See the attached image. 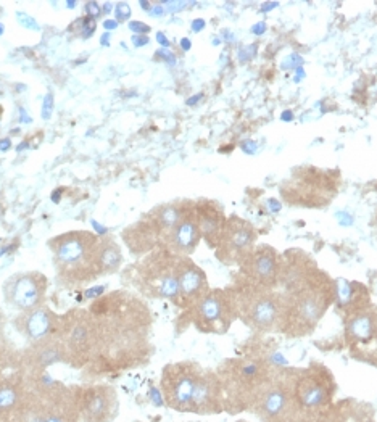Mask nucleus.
Returning a JSON list of instances; mask_svg holds the SVG:
<instances>
[{
    "instance_id": "obj_1",
    "label": "nucleus",
    "mask_w": 377,
    "mask_h": 422,
    "mask_svg": "<svg viewBox=\"0 0 377 422\" xmlns=\"http://www.w3.org/2000/svg\"><path fill=\"white\" fill-rule=\"evenodd\" d=\"M97 332L95 356L82 377L97 382L149 361L151 316L140 298L126 291L102 295L87 308Z\"/></svg>"
},
{
    "instance_id": "obj_18",
    "label": "nucleus",
    "mask_w": 377,
    "mask_h": 422,
    "mask_svg": "<svg viewBox=\"0 0 377 422\" xmlns=\"http://www.w3.org/2000/svg\"><path fill=\"white\" fill-rule=\"evenodd\" d=\"M210 292L208 277L190 257H179L178 263V300L174 305L187 311Z\"/></svg>"
},
{
    "instance_id": "obj_34",
    "label": "nucleus",
    "mask_w": 377,
    "mask_h": 422,
    "mask_svg": "<svg viewBox=\"0 0 377 422\" xmlns=\"http://www.w3.org/2000/svg\"><path fill=\"white\" fill-rule=\"evenodd\" d=\"M10 345L7 337H5V316H3V311L0 310V348L7 347Z\"/></svg>"
},
{
    "instance_id": "obj_40",
    "label": "nucleus",
    "mask_w": 377,
    "mask_h": 422,
    "mask_svg": "<svg viewBox=\"0 0 377 422\" xmlns=\"http://www.w3.org/2000/svg\"><path fill=\"white\" fill-rule=\"evenodd\" d=\"M66 5H68V7H70V8H73V7H76V2H68Z\"/></svg>"
},
{
    "instance_id": "obj_39",
    "label": "nucleus",
    "mask_w": 377,
    "mask_h": 422,
    "mask_svg": "<svg viewBox=\"0 0 377 422\" xmlns=\"http://www.w3.org/2000/svg\"><path fill=\"white\" fill-rule=\"evenodd\" d=\"M109 37H110V36H109V34H105V36H104V39H102V41H100V42H102V44H105V46H107V42H109Z\"/></svg>"
},
{
    "instance_id": "obj_27",
    "label": "nucleus",
    "mask_w": 377,
    "mask_h": 422,
    "mask_svg": "<svg viewBox=\"0 0 377 422\" xmlns=\"http://www.w3.org/2000/svg\"><path fill=\"white\" fill-rule=\"evenodd\" d=\"M99 264L104 276L118 273L123 264V252L120 244L110 235L99 239Z\"/></svg>"
},
{
    "instance_id": "obj_28",
    "label": "nucleus",
    "mask_w": 377,
    "mask_h": 422,
    "mask_svg": "<svg viewBox=\"0 0 377 422\" xmlns=\"http://www.w3.org/2000/svg\"><path fill=\"white\" fill-rule=\"evenodd\" d=\"M95 29H97L95 19H92L89 17H81V18L75 19V21L70 24L68 31L81 39H91L92 36H94Z\"/></svg>"
},
{
    "instance_id": "obj_9",
    "label": "nucleus",
    "mask_w": 377,
    "mask_h": 422,
    "mask_svg": "<svg viewBox=\"0 0 377 422\" xmlns=\"http://www.w3.org/2000/svg\"><path fill=\"white\" fill-rule=\"evenodd\" d=\"M184 313L197 331L214 336L226 333L237 319L236 306L228 288H210L207 295Z\"/></svg>"
},
{
    "instance_id": "obj_4",
    "label": "nucleus",
    "mask_w": 377,
    "mask_h": 422,
    "mask_svg": "<svg viewBox=\"0 0 377 422\" xmlns=\"http://www.w3.org/2000/svg\"><path fill=\"white\" fill-rule=\"evenodd\" d=\"M178 255L165 247H156L140 257L123 273V279L140 295L156 300H178Z\"/></svg>"
},
{
    "instance_id": "obj_16",
    "label": "nucleus",
    "mask_w": 377,
    "mask_h": 422,
    "mask_svg": "<svg viewBox=\"0 0 377 422\" xmlns=\"http://www.w3.org/2000/svg\"><path fill=\"white\" fill-rule=\"evenodd\" d=\"M62 324L63 315H57L47 305L19 313L13 321L15 329L28 342V345L60 337Z\"/></svg>"
},
{
    "instance_id": "obj_13",
    "label": "nucleus",
    "mask_w": 377,
    "mask_h": 422,
    "mask_svg": "<svg viewBox=\"0 0 377 422\" xmlns=\"http://www.w3.org/2000/svg\"><path fill=\"white\" fill-rule=\"evenodd\" d=\"M48 279L39 271L17 273L3 282V298L19 313L46 305Z\"/></svg>"
},
{
    "instance_id": "obj_25",
    "label": "nucleus",
    "mask_w": 377,
    "mask_h": 422,
    "mask_svg": "<svg viewBox=\"0 0 377 422\" xmlns=\"http://www.w3.org/2000/svg\"><path fill=\"white\" fill-rule=\"evenodd\" d=\"M195 216H197L200 235L208 244V247L214 250L218 247L224 223L228 219L223 208L212 200H199L195 202Z\"/></svg>"
},
{
    "instance_id": "obj_24",
    "label": "nucleus",
    "mask_w": 377,
    "mask_h": 422,
    "mask_svg": "<svg viewBox=\"0 0 377 422\" xmlns=\"http://www.w3.org/2000/svg\"><path fill=\"white\" fill-rule=\"evenodd\" d=\"M28 389L26 372L10 371L0 374V422H12Z\"/></svg>"
},
{
    "instance_id": "obj_2",
    "label": "nucleus",
    "mask_w": 377,
    "mask_h": 422,
    "mask_svg": "<svg viewBox=\"0 0 377 422\" xmlns=\"http://www.w3.org/2000/svg\"><path fill=\"white\" fill-rule=\"evenodd\" d=\"M277 286L284 287L279 332L291 337L311 333L335 302V282L298 250L281 257Z\"/></svg>"
},
{
    "instance_id": "obj_12",
    "label": "nucleus",
    "mask_w": 377,
    "mask_h": 422,
    "mask_svg": "<svg viewBox=\"0 0 377 422\" xmlns=\"http://www.w3.org/2000/svg\"><path fill=\"white\" fill-rule=\"evenodd\" d=\"M81 422H113L120 413V398L115 387L104 382L73 385Z\"/></svg>"
},
{
    "instance_id": "obj_8",
    "label": "nucleus",
    "mask_w": 377,
    "mask_h": 422,
    "mask_svg": "<svg viewBox=\"0 0 377 422\" xmlns=\"http://www.w3.org/2000/svg\"><path fill=\"white\" fill-rule=\"evenodd\" d=\"M60 340L65 347L68 366L84 371L97 350V332L89 310L76 308L63 315Z\"/></svg>"
},
{
    "instance_id": "obj_36",
    "label": "nucleus",
    "mask_w": 377,
    "mask_h": 422,
    "mask_svg": "<svg viewBox=\"0 0 377 422\" xmlns=\"http://www.w3.org/2000/svg\"><path fill=\"white\" fill-rule=\"evenodd\" d=\"M10 149H12V140L0 139V152H8Z\"/></svg>"
},
{
    "instance_id": "obj_41",
    "label": "nucleus",
    "mask_w": 377,
    "mask_h": 422,
    "mask_svg": "<svg viewBox=\"0 0 377 422\" xmlns=\"http://www.w3.org/2000/svg\"><path fill=\"white\" fill-rule=\"evenodd\" d=\"M2 34H3V24L0 23V36H2Z\"/></svg>"
},
{
    "instance_id": "obj_15",
    "label": "nucleus",
    "mask_w": 377,
    "mask_h": 422,
    "mask_svg": "<svg viewBox=\"0 0 377 422\" xmlns=\"http://www.w3.org/2000/svg\"><path fill=\"white\" fill-rule=\"evenodd\" d=\"M37 379L42 395L44 422H81L73 385L48 380L46 374L37 376Z\"/></svg>"
},
{
    "instance_id": "obj_38",
    "label": "nucleus",
    "mask_w": 377,
    "mask_h": 422,
    "mask_svg": "<svg viewBox=\"0 0 377 422\" xmlns=\"http://www.w3.org/2000/svg\"><path fill=\"white\" fill-rule=\"evenodd\" d=\"M104 28L105 29H116V28H118V21H116V19H105Z\"/></svg>"
},
{
    "instance_id": "obj_14",
    "label": "nucleus",
    "mask_w": 377,
    "mask_h": 422,
    "mask_svg": "<svg viewBox=\"0 0 377 422\" xmlns=\"http://www.w3.org/2000/svg\"><path fill=\"white\" fill-rule=\"evenodd\" d=\"M257 247V230L239 216H231L224 223L221 239L214 248L217 258L226 266H239Z\"/></svg>"
},
{
    "instance_id": "obj_10",
    "label": "nucleus",
    "mask_w": 377,
    "mask_h": 422,
    "mask_svg": "<svg viewBox=\"0 0 377 422\" xmlns=\"http://www.w3.org/2000/svg\"><path fill=\"white\" fill-rule=\"evenodd\" d=\"M252 410L261 422H297L302 408L295 396V379L287 377L286 382L282 377H271L255 400Z\"/></svg>"
},
{
    "instance_id": "obj_29",
    "label": "nucleus",
    "mask_w": 377,
    "mask_h": 422,
    "mask_svg": "<svg viewBox=\"0 0 377 422\" xmlns=\"http://www.w3.org/2000/svg\"><path fill=\"white\" fill-rule=\"evenodd\" d=\"M17 18H18V21L21 23L23 28L31 29V31H39V29H41V26H39V23L36 21V19H34L33 17H29L28 13L18 12L17 13Z\"/></svg>"
},
{
    "instance_id": "obj_32",
    "label": "nucleus",
    "mask_w": 377,
    "mask_h": 422,
    "mask_svg": "<svg viewBox=\"0 0 377 422\" xmlns=\"http://www.w3.org/2000/svg\"><path fill=\"white\" fill-rule=\"evenodd\" d=\"M53 111V95L52 92H48L46 95V99H44V107H42V118L44 120H50Z\"/></svg>"
},
{
    "instance_id": "obj_22",
    "label": "nucleus",
    "mask_w": 377,
    "mask_h": 422,
    "mask_svg": "<svg viewBox=\"0 0 377 422\" xmlns=\"http://www.w3.org/2000/svg\"><path fill=\"white\" fill-rule=\"evenodd\" d=\"M224 411V392L218 372L203 369L195 384L190 413L219 414Z\"/></svg>"
},
{
    "instance_id": "obj_23",
    "label": "nucleus",
    "mask_w": 377,
    "mask_h": 422,
    "mask_svg": "<svg viewBox=\"0 0 377 422\" xmlns=\"http://www.w3.org/2000/svg\"><path fill=\"white\" fill-rule=\"evenodd\" d=\"M345 333L350 348L368 347L377 338V310L369 303L345 315Z\"/></svg>"
},
{
    "instance_id": "obj_20",
    "label": "nucleus",
    "mask_w": 377,
    "mask_h": 422,
    "mask_svg": "<svg viewBox=\"0 0 377 422\" xmlns=\"http://www.w3.org/2000/svg\"><path fill=\"white\" fill-rule=\"evenodd\" d=\"M202 240L200 229L195 216V202H189L183 218L168 234L161 239V247L169 250L178 257H190Z\"/></svg>"
},
{
    "instance_id": "obj_33",
    "label": "nucleus",
    "mask_w": 377,
    "mask_h": 422,
    "mask_svg": "<svg viewBox=\"0 0 377 422\" xmlns=\"http://www.w3.org/2000/svg\"><path fill=\"white\" fill-rule=\"evenodd\" d=\"M104 287H92V288H87V291L84 292V295L87 300H97V298H100L102 295H104Z\"/></svg>"
},
{
    "instance_id": "obj_19",
    "label": "nucleus",
    "mask_w": 377,
    "mask_h": 422,
    "mask_svg": "<svg viewBox=\"0 0 377 422\" xmlns=\"http://www.w3.org/2000/svg\"><path fill=\"white\" fill-rule=\"evenodd\" d=\"M58 363H65V365H68L66 351L60 337L50 338V340L41 343H34V345H28V348H24V350L19 353L21 371H24L29 376L46 374L48 367L55 366Z\"/></svg>"
},
{
    "instance_id": "obj_30",
    "label": "nucleus",
    "mask_w": 377,
    "mask_h": 422,
    "mask_svg": "<svg viewBox=\"0 0 377 422\" xmlns=\"http://www.w3.org/2000/svg\"><path fill=\"white\" fill-rule=\"evenodd\" d=\"M131 17V8H129V5L127 3H125V2H120V3H116V7H115V18H116V21H127V18Z\"/></svg>"
},
{
    "instance_id": "obj_31",
    "label": "nucleus",
    "mask_w": 377,
    "mask_h": 422,
    "mask_svg": "<svg viewBox=\"0 0 377 422\" xmlns=\"http://www.w3.org/2000/svg\"><path fill=\"white\" fill-rule=\"evenodd\" d=\"M84 10H86V17H89L92 19L102 17V7L97 2H87L84 5Z\"/></svg>"
},
{
    "instance_id": "obj_35",
    "label": "nucleus",
    "mask_w": 377,
    "mask_h": 422,
    "mask_svg": "<svg viewBox=\"0 0 377 422\" xmlns=\"http://www.w3.org/2000/svg\"><path fill=\"white\" fill-rule=\"evenodd\" d=\"M129 29H131V31H136V33H147V31H149V26H145L144 23L132 21V23H129Z\"/></svg>"
},
{
    "instance_id": "obj_21",
    "label": "nucleus",
    "mask_w": 377,
    "mask_h": 422,
    "mask_svg": "<svg viewBox=\"0 0 377 422\" xmlns=\"http://www.w3.org/2000/svg\"><path fill=\"white\" fill-rule=\"evenodd\" d=\"M295 396L300 408H320L331 396V376L327 369H308L295 377Z\"/></svg>"
},
{
    "instance_id": "obj_3",
    "label": "nucleus",
    "mask_w": 377,
    "mask_h": 422,
    "mask_svg": "<svg viewBox=\"0 0 377 422\" xmlns=\"http://www.w3.org/2000/svg\"><path fill=\"white\" fill-rule=\"evenodd\" d=\"M99 239L91 230H68L48 240L57 282L63 288H80L95 282L102 274Z\"/></svg>"
},
{
    "instance_id": "obj_26",
    "label": "nucleus",
    "mask_w": 377,
    "mask_h": 422,
    "mask_svg": "<svg viewBox=\"0 0 377 422\" xmlns=\"http://www.w3.org/2000/svg\"><path fill=\"white\" fill-rule=\"evenodd\" d=\"M121 237H123L129 252L136 257H144L161 245L160 230L156 229V226L151 223L147 214L140 221L126 228Z\"/></svg>"
},
{
    "instance_id": "obj_11",
    "label": "nucleus",
    "mask_w": 377,
    "mask_h": 422,
    "mask_svg": "<svg viewBox=\"0 0 377 422\" xmlns=\"http://www.w3.org/2000/svg\"><path fill=\"white\" fill-rule=\"evenodd\" d=\"M203 367L194 361L171 363L163 367L160 390L168 408L178 413H190L195 384Z\"/></svg>"
},
{
    "instance_id": "obj_6",
    "label": "nucleus",
    "mask_w": 377,
    "mask_h": 422,
    "mask_svg": "<svg viewBox=\"0 0 377 422\" xmlns=\"http://www.w3.org/2000/svg\"><path fill=\"white\" fill-rule=\"evenodd\" d=\"M237 319L255 332L279 331L282 316V293L276 288H268L237 277L231 287Z\"/></svg>"
},
{
    "instance_id": "obj_37",
    "label": "nucleus",
    "mask_w": 377,
    "mask_h": 422,
    "mask_svg": "<svg viewBox=\"0 0 377 422\" xmlns=\"http://www.w3.org/2000/svg\"><path fill=\"white\" fill-rule=\"evenodd\" d=\"M132 42H134L136 47H139V46H144V44L149 42V39H147L145 36H134L132 37Z\"/></svg>"
},
{
    "instance_id": "obj_7",
    "label": "nucleus",
    "mask_w": 377,
    "mask_h": 422,
    "mask_svg": "<svg viewBox=\"0 0 377 422\" xmlns=\"http://www.w3.org/2000/svg\"><path fill=\"white\" fill-rule=\"evenodd\" d=\"M339 190V176L313 166L298 168L281 185V195L295 207L321 208L332 202Z\"/></svg>"
},
{
    "instance_id": "obj_17",
    "label": "nucleus",
    "mask_w": 377,
    "mask_h": 422,
    "mask_svg": "<svg viewBox=\"0 0 377 422\" xmlns=\"http://www.w3.org/2000/svg\"><path fill=\"white\" fill-rule=\"evenodd\" d=\"M239 277L268 288H276L281 276V257L271 245L261 244L239 264Z\"/></svg>"
},
{
    "instance_id": "obj_5",
    "label": "nucleus",
    "mask_w": 377,
    "mask_h": 422,
    "mask_svg": "<svg viewBox=\"0 0 377 422\" xmlns=\"http://www.w3.org/2000/svg\"><path fill=\"white\" fill-rule=\"evenodd\" d=\"M217 372L223 384L224 411L228 413H241L252 408L255 400L273 377L266 361L252 358L229 360Z\"/></svg>"
}]
</instances>
